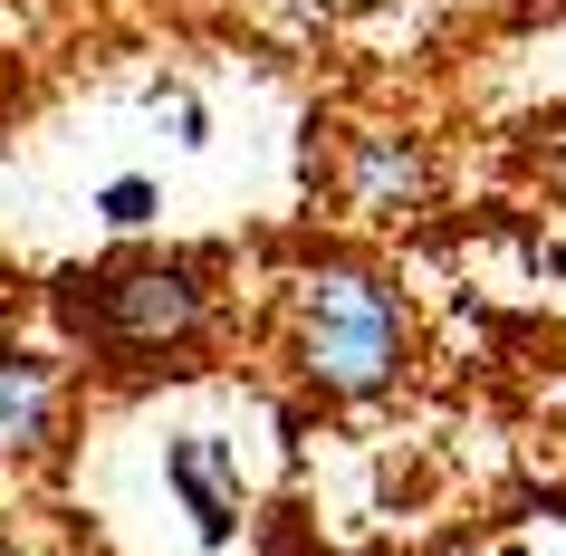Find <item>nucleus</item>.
Listing matches in <instances>:
<instances>
[{
    "mask_svg": "<svg viewBox=\"0 0 566 556\" xmlns=\"http://www.w3.org/2000/svg\"><path fill=\"white\" fill-rule=\"evenodd\" d=\"M298 336H307V375L365 403V394H385L403 375V307H394L365 269H327V279H307V307H298Z\"/></svg>",
    "mask_w": 566,
    "mask_h": 556,
    "instance_id": "obj_1",
    "label": "nucleus"
},
{
    "mask_svg": "<svg viewBox=\"0 0 566 556\" xmlns=\"http://www.w3.org/2000/svg\"><path fill=\"white\" fill-rule=\"evenodd\" d=\"M67 317L106 355H164L202 326V279L182 260H116L96 279H67Z\"/></svg>",
    "mask_w": 566,
    "mask_h": 556,
    "instance_id": "obj_2",
    "label": "nucleus"
},
{
    "mask_svg": "<svg viewBox=\"0 0 566 556\" xmlns=\"http://www.w3.org/2000/svg\"><path fill=\"white\" fill-rule=\"evenodd\" d=\"M164 480H174L182 508H192V537H202V547H231V527H240L231 451H221L211 432H192V441H174V451H164Z\"/></svg>",
    "mask_w": 566,
    "mask_h": 556,
    "instance_id": "obj_3",
    "label": "nucleus"
},
{
    "mask_svg": "<svg viewBox=\"0 0 566 556\" xmlns=\"http://www.w3.org/2000/svg\"><path fill=\"white\" fill-rule=\"evenodd\" d=\"M346 182H356L365 211H413L422 202V154L394 145V135H356V154H346Z\"/></svg>",
    "mask_w": 566,
    "mask_h": 556,
    "instance_id": "obj_4",
    "label": "nucleus"
},
{
    "mask_svg": "<svg viewBox=\"0 0 566 556\" xmlns=\"http://www.w3.org/2000/svg\"><path fill=\"white\" fill-rule=\"evenodd\" d=\"M49 441V365L0 355V451H39Z\"/></svg>",
    "mask_w": 566,
    "mask_h": 556,
    "instance_id": "obj_5",
    "label": "nucleus"
},
{
    "mask_svg": "<svg viewBox=\"0 0 566 556\" xmlns=\"http://www.w3.org/2000/svg\"><path fill=\"white\" fill-rule=\"evenodd\" d=\"M96 211H106V221H116V231H135V221H145V211H154V182H145V174H125V182H106V202H96Z\"/></svg>",
    "mask_w": 566,
    "mask_h": 556,
    "instance_id": "obj_6",
    "label": "nucleus"
},
{
    "mask_svg": "<svg viewBox=\"0 0 566 556\" xmlns=\"http://www.w3.org/2000/svg\"><path fill=\"white\" fill-rule=\"evenodd\" d=\"M547 182H557V192H566V145H557V164H547Z\"/></svg>",
    "mask_w": 566,
    "mask_h": 556,
    "instance_id": "obj_7",
    "label": "nucleus"
},
{
    "mask_svg": "<svg viewBox=\"0 0 566 556\" xmlns=\"http://www.w3.org/2000/svg\"><path fill=\"white\" fill-rule=\"evenodd\" d=\"M0 556H10V537H0Z\"/></svg>",
    "mask_w": 566,
    "mask_h": 556,
    "instance_id": "obj_8",
    "label": "nucleus"
}]
</instances>
